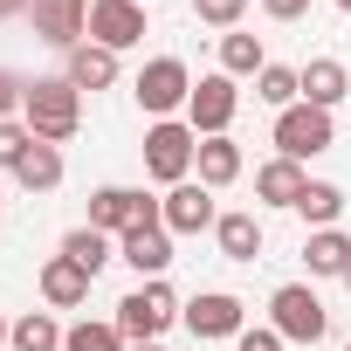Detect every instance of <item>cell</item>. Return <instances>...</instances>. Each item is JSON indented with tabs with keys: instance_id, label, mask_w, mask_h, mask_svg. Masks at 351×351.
<instances>
[{
	"instance_id": "cell-24",
	"label": "cell",
	"mask_w": 351,
	"mask_h": 351,
	"mask_svg": "<svg viewBox=\"0 0 351 351\" xmlns=\"http://www.w3.org/2000/svg\"><path fill=\"white\" fill-rule=\"evenodd\" d=\"M262 69H269V56L255 35H221V76H262Z\"/></svg>"
},
{
	"instance_id": "cell-8",
	"label": "cell",
	"mask_w": 351,
	"mask_h": 351,
	"mask_svg": "<svg viewBox=\"0 0 351 351\" xmlns=\"http://www.w3.org/2000/svg\"><path fill=\"white\" fill-rule=\"evenodd\" d=\"M158 221V200H145L138 186H97L90 193V228L97 234H131V228H152Z\"/></svg>"
},
{
	"instance_id": "cell-5",
	"label": "cell",
	"mask_w": 351,
	"mask_h": 351,
	"mask_svg": "<svg viewBox=\"0 0 351 351\" xmlns=\"http://www.w3.org/2000/svg\"><path fill=\"white\" fill-rule=\"evenodd\" d=\"M330 138H337V124H330V110H317V104H289V110H276V158H317V152H330Z\"/></svg>"
},
{
	"instance_id": "cell-27",
	"label": "cell",
	"mask_w": 351,
	"mask_h": 351,
	"mask_svg": "<svg viewBox=\"0 0 351 351\" xmlns=\"http://www.w3.org/2000/svg\"><path fill=\"white\" fill-rule=\"evenodd\" d=\"M62 351H124V330L117 324H76V330H62Z\"/></svg>"
},
{
	"instance_id": "cell-4",
	"label": "cell",
	"mask_w": 351,
	"mask_h": 351,
	"mask_svg": "<svg viewBox=\"0 0 351 351\" xmlns=\"http://www.w3.org/2000/svg\"><path fill=\"white\" fill-rule=\"evenodd\" d=\"M180 310H186V303L152 276V282H138V289L117 303V330L138 337V344H158V330H165V324H180Z\"/></svg>"
},
{
	"instance_id": "cell-22",
	"label": "cell",
	"mask_w": 351,
	"mask_h": 351,
	"mask_svg": "<svg viewBox=\"0 0 351 351\" xmlns=\"http://www.w3.org/2000/svg\"><path fill=\"white\" fill-rule=\"evenodd\" d=\"M62 255H69V262H83V269L97 276L104 262H117V241H110V234H97V228L83 221V228H69V234H62Z\"/></svg>"
},
{
	"instance_id": "cell-31",
	"label": "cell",
	"mask_w": 351,
	"mask_h": 351,
	"mask_svg": "<svg viewBox=\"0 0 351 351\" xmlns=\"http://www.w3.org/2000/svg\"><path fill=\"white\" fill-rule=\"evenodd\" d=\"M262 14H269V21H303L310 0H262Z\"/></svg>"
},
{
	"instance_id": "cell-25",
	"label": "cell",
	"mask_w": 351,
	"mask_h": 351,
	"mask_svg": "<svg viewBox=\"0 0 351 351\" xmlns=\"http://www.w3.org/2000/svg\"><path fill=\"white\" fill-rule=\"evenodd\" d=\"M255 97H262L269 110H289V104H303V76L282 69V62H269V69L255 76Z\"/></svg>"
},
{
	"instance_id": "cell-36",
	"label": "cell",
	"mask_w": 351,
	"mask_h": 351,
	"mask_svg": "<svg viewBox=\"0 0 351 351\" xmlns=\"http://www.w3.org/2000/svg\"><path fill=\"white\" fill-rule=\"evenodd\" d=\"M138 351H165V344H138Z\"/></svg>"
},
{
	"instance_id": "cell-34",
	"label": "cell",
	"mask_w": 351,
	"mask_h": 351,
	"mask_svg": "<svg viewBox=\"0 0 351 351\" xmlns=\"http://www.w3.org/2000/svg\"><path fill=\"white\" fill-rule=\"evenodd\" d=\"M8 337H14V324H8V317H0V344H8Z\"/></svg>"
},
{
	"instance_id": "cell-15",
	"label": "cell",
	"mask_w": 351,
	"mask_h": 351,
	"mask_svg": "<svg viewBox=\"0 0 351 351\" xmlns=\"http://www.w3.org/2000/svg\"><path fill=\"white\" fill-rule=\"evenodd\" d=\"M296 76H303V104H317V110H337V104L351 97V76H344L337 56H317V62H303Z\"/></svg>"
},
{
	"instance_id": "cell-7",
	"label": "cell",
	"mask_w": 351,
	"mask_h": 351,
	"mask_svg": "<svg viewBox=\"0 0 351 351\" xmlns=\"http://www.w3.org/2000/svg\"><path fill=\"white\" fill-rule=\"evenodd\" d=\"M234 110H241V90H234V76H200L193 83V97H186V124L200 131V138H228V124H234Z\"/></svg>"
},
{
	"instance_id": "cell-12",
	"label": "cell",
	"mask_w": 351,
	"mask_h": 351,
	"mask_svg": "<svg viewBox=\"0 0 351 351\" xmlns=\"http://www.w3.org/2000/svg\"><path fill=\"white\" fill-rule=\"evenodd\" d=\"M158 221H165V234H200V228H214V221H221V214H214V186L180 180V186L158 200Z\"/></svg>"
},
{
	"instance_id": "cell-32",
	"label": "cell",
	"mask_w": 351,
	"mask_h": 351,
	"mask_svg": "<svg viewBox=\"0 0 351 351\" xmlns=\"http://www.w3.org/2000/svg\"><path fill=\"white\" fill-rule=\"evenodd\" d=\"M234 344H241V351H282V330H241Z\"/></svg>"
},
{
	"instance_id": "cell-2",
	"label": "cell",
	"mask_w": 351,
	"mask_h": 351,
	"mask_svg": "<svg viewBox=\"0 0 351 351\" xmlns=\"http://www.w3.org/2000/svg\"><path fill=\"white\" fill-rule=\"evenodd\" d=\"M269 330H282V344H317L330 330V310H324V296L310 282H282L269 296Z\"/></svg>"
},
{
	"instance_id": "cell-37",
	"label": "cell",
	"mask_w": 351,
	"mask_h": 351,
	"mask_svg": "<svg viewBox=\"0 0 351 351\" xmlns=\"http://www.w3.org/2000/svg\"><path fill=\"white\" fill-rule=\"evenodd\" d=\"M344 289H351V269H344Z\"/></svg>"
},
{
	"instance_id": "cell-16",
	"label": "cell",
	"mask_w": 351,
	"mask_h": 351,
	"mask_svg": "<svg viewBox=\"0 0 351 351\" xmlns=\"http://www.w3.org/2000/svg\"><path fill=\"white\" fill-rule=\"evenodd\" d=\"M303 186H310V180H303L296 158H269V165L255 172V200H262V207H296Z\"/></svg>"
},
{
	"instance_id": "cell-20",
	"label": "cell",
	"mask_w": 351,
	"mask_h": 351,
	"mask_svg": "<svg viewBox=\"0 0 351 351\" xmlns=\"http://www.w3.org/2000/svg\"><path fill=\"white\" fill-rule=\"evenodd\" d=\"M214 234H221V255H228V262H255V255H262V221H255V214H221Z\"/></svg>"
},
{
	"instance_id": "cell-9",
	"label": "cell",
	"mask_w": 351,
	"mask_h": 351,
	"mask_svg": "<svg viewBox=\"0 0 351 351\" xmlns=\"http://www.w3.org/2000/svg\"><path fill=\"white\" fill-rule=\"evenodd\" d=\"M90 42L124 56L145 42V0H90Z\"/></svg>"
},
{
	"instance_id": "cell-21",
	"label": "cell",
	"mask_w": 351,
	"mask_h": 351,
	"mask_svg": "<svg viewBox=\"0 0 351 351\" xmlns=\"http://www.w3.org/2000/svg\"><path fill=\"white\" fill-rule=\"evenodd\" d=\"M14 180H21L28 193H56V186H62V145H35V152L14 165Z\"/></svg>"
},
{
	"instance_id": "cell-38",
	"label": "cell",
	"mask_w": 351,
	"mask_h": 351,
	"mask_svg": "<svg viewBox=\"0 0 351 351\" xmlns=\"http://www.w3.org/2000/svg\"><path fill=\"white\" fill-rule=\"evenodd\" d=\"M344 351H351V344H344Z\"/></svg>"
},
{
	"instance_id": "cell-33",
	"label": "cell",
	"mask_w": 351,
	"mask_h": 351,
	"mask_svg": "<svg viewBox=\"0 0 351 351\" xmlns=\"http://www.w3.org/2000/svg\"><path fill=\"white\" fill-rule=\"evenodd\" d=\"M35 0H0V21H14V14H28Z\"/></svg>"
},
{
	"instance_id": "cell-11",
	"label": "cell",
	"mask_w": 351,
	"mask_h": 351,
	"mask_svg": "<svg viewBox=\"0 0 351 351\" xmlns=\"http://www.w3.org/2000/svg\"><path fill=\"white\" fill-rule=\"evenodd\" d=\"M28 21H35V35L49 42V49H83V35H90V0H35L28 8Z\"/></svg>"
},
{
	"instance_id": "cell-10",
	"label": "cell",
	"mask_w": 351,
	"mask_h": 351,
	"mask_svg": "<svg viewBox=\"0 0 351 351\" xmlns=\"http://www.w3.org/2000/svg\"><path fill=\"white\" fill-rule=\"evenodd\" d=\"M180 324H186L193 337H241V330H248V303L228 296V289H207V296H193V303L180 310Z\"/></svg>"
},
{
	"instance_id": "cell-23",
	"label": "cell",
	"mask_w": 351,
	"mask_h": 351,
	"mask_svg": "<svg viewBox=\"0 0 351 351\" xmlns=\"http://www.w3.org/2000/svg\"><path fill=\"white\" fill-rule=\"evenodd\" d=\"M296 214H303L310 228H337V214H344V186L310 180V186H303V200H296Z\"/></svg>"
},
{
	"instance_id": "cell-19",
	"label": "cell",
	"mask_w": 351,
	"mask_h": 351,
	"mask_svg": "<svg viewBox=\"0 0 351 351\" xmlns=\"http://www.w3.org/2000/svg\"><path fill=\"white\" fill-rule=\"evenodd\" d=\"M303 262H310V276H337V282H344V269H351V234L317 228V234L303 241Z\"/></svg>"
},
{
	"instance_id": "cell-14",
	"label": "cell",
	"mask_w": 351,
	"mask_h": 351,
	"mask_svg": "<svg viewBox=\"0 0 351 351\" xmlns=\"http://www.w3.org/2000/svg\"><path fill=\"white\" fill-rule=\"evenodd\" d=\"M90 282H97V276H90L83 262H69V255H49V262H42V303H49V310L90 303Z\"/></svg>"
},
{
	"instance_id": "cell-35",
	"label": "cell",
	"mask_w": 351,
	"mask_h": 351,
	"mask_svg": "<svg viewBox=\"0 0 351 351\" xmlns=\"http://www.w3.org/2000/svg\"><path fill=\"white\" fill-rule=\"evenodd\" d=\"M330 8H344V14H351V0H330Z\"/></svg>"
},
{
	"instance_id": "cell-26",
	"label": "cell",
	"mask_w": 351,
	"mask_h": 351,
	"mask_svg": "<svg viewBox=\"0 0 351 351\" xmlns=\"http://www.w3.org/2000/svg\"><path fill=\"white\" fill-rule=\"evenodd\" d=\"M8 344H14V351H62V324H56L49 310H28V317L14 324Z\"/></svg>"
},
{
	"instance_id": "cell-1",
	"label": "cell",
	"mask_w": 351,
	"mask_h": 351,
	"mask_svg": "<svg viewBox=\"0 0 351 351\" xmlns=\"http://www.w3.org/2000/svg\"><path fill=\"white\" fill-rule=\"evenodd\" d=\"M21 124L42 145H69L83 131V90H69V76H35L21 97Z\"/></svg>"
},
{
	"instance_id": "cell-30",
	"label": "cell",
	"mask_w": 351,
	"mask_h": 351,
	"mask_svg": "<svg viewBox=\"0 0 351 351\" xmlns=\"http://www.w3.org/2000/svg\"><path fill=\"white\" fill-rule=\"evenodd\" d=\"M21 97H28V83H21L14 69H0V117H14V110H21Z\"/></svg>"
},
{
	"instance_id": "cell-29",
	"label": "cell",
	"mask_w": 351,
	"mask_h": 351,
	"mask_svg": "<svg viewBox=\"0 0 351 351\" xmlns=\"http://www.w3.org/2000/svg\"><path fill=\"white\" fill-rule=\"evenodd\" d=\"M248 14V0H193V21H207V28H234Z\"/></svg>"
},
{
	"instance_id": "cell-18",
	"label": "cell",
	"mask_w": 351,
	"mask_h": 351,
	"mask_svg": "<svg viewBox=\"0 0 351 351\" xmlns=\"http://www.w3.org/2000/svg\"><path fill=\"white\" fill-rule=\"evenodd\" d=\"M193 165H200V186H234L241 180V145L234 138H200Z\"/></svg>"
},
{
	"instance_id": "cell-13",
	"label": "cell",
	"mask_w": 351,
	"mask_h": 351,
	"mask_svg": "<svg viewBox=\"0 0 351 351\" xmlns=\"http://www.w3.org/2000/svg\"><path fill=\"white\" fill-rule=\"evenodd\" d=\"M117 262H131V269H138L145 282H152V276H165V269H172V234H165V221L117 234Z\"/></svg>"
},
{
	"instance_id": "cell-28",
	"label": "cell",
	"mask_w": 351,
	"mask_h": 351,
	"mask_svg": "<svg viewBox=\"0 0 351 351\" xmlns=\"http://www.w3.org/2000/svg\"><path fill=\"white\" fill-rule=\"evenodd\" d=\"M35 145H42V138H35L21 117H0V172H14V165H21Z\"/></svg>"
},
{
	"instance_id": "cell-6",
	"label": "cell",
	"mask_w": 351,
	"mask_h": 351,
	"mask_svg": "<svg viewBox=\"0 0 351 351\" xmlns=\"http://www.w3.org/2000/svg\"><path fill=\"white\" fill-rule=\"evenodd\" d=\"M186 97H193V69H186L180 56H152V62L138 69V104H145L152 117L186 110Z\"/></svg>"
},
{
	"instance_id": "cell-17",
	"label": "cell",
	"mask_w": 351,
	"mask_h": 351,
	"mask_svg": "<svg viewBox=\"0 0 351 351\" xmlns=\"http://www.w3.org/2000/svg\"><path fill=\"white\" fill-rule=\"evenodd\" d=\"M62 76H69V90H110V83H117V56L97 49V42H83V49H69Z\"/></svg>"
},
{
	"instance_id": "cell-3",
	"label": "cell",
	"mask_w": 351,
	"mask_h": 351,
	"mask_svg": "<svg viewBox=\"0 0 351 351\" xmlns=\"http://www.w3.org/2000/svg\"><path fill=\"white\" fill-rule=\"evenodd\" d=\"M193 152H200V131L180 124V117H158L145 131V172H152L158 186H180L186 172H193Z\"/></svg>"
}]
</instances>
